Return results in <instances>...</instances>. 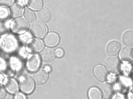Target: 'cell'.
Masks as SVG:
<instances>
[{
    "instance_id": "obj_28",
    "label": "cell",
    "mask_w": 133,
    "mask_h": 99,
    "mask_svg": "<svg viewBox=\"0 0 133 99\" xmlns=\"http://www.w3.org/2000/svg\"><path fill=\"white\" fill-rule=\"evenodd\" d=\"M8 93L4 85L0 84V99H5Z\"/></svg>"
},
{
    "instance_id": "obj_29",
    "label": "cell",
    "mask_w": 133,
    "mask_h": 99,
    "mask_svg": "<svg viewBox=\"0 0 133 99\" xmlns=\"http://www.w3.org/2000/svg\"><path fill=\"white\" fill-rule=\"evenodd\" d=\"M17 56L20 58H25L26 56L25 49L24 47H21L17 49Z\"/></svg>"
},
{
    "instance_id": "obj_27",
    "label": "cell",
    "mask_w": 133,
    "mask_h": 99,
    "mask_svg": "<svg viewBox=\"0 0 133 99\" xmlns=\"http://www.w3.org/2000/svg\"><path fill=\"white\" fill-rule=\"evenodd\" d=\"M12 53L4 51H2L0 52V57L5 62H8L11 56Z\"/></svg>"
},
{
    "instance_id": "obj_32",
    "label": "cell",
    "mask_w": 133,
    "mask_h": 99,
    "mask_svg": "<svg viewBox=\"0 0 133 99\" xmlns=\"http://www.w3.org/2000/svg\"><path fill=\"white\" fill-rule=\"evenodd\" d=\"M20 39L23 42L27 43L30 40L29 39L28 35L24 34L21 35L19 36Z\"/></svg>"
},
{
    "instance_id": "obj_34",
    "label": "cell",
    "mask_w": 133,
    "mask_h": 99,
    "mask_svg": "<svg viewBox=\"0 0 133 99\" xmlns=\"http://www.w3.org/2000/svg\"><path fill=\"white\" fill-rule=\"evenodd\" d=\"M5 77L4 75L0 72V84L3 85Z\"/></svg>"
},
{
    "instance_id": "obj_15",
    "label": "cell",
    "mask_w": 133,
    "mask_h": 99,
    "mask_svg": "<svg viewBox=\"0 0 133 99\" xmlns=\"http://www.w3.org/2000/svg\"><path fill=\"white\" fill-rule=\"evenodd\" d=\"M48 75L46 72L43 70H40L34 74V79L36 83L37 84H42L47 80Z\"/></svg>"
},
{
    "instance_id": "obj_33",
    "label": "cell",
    "mask_w": 133,
    "mask_h": 99,
    "mask_svg": "<svg viewBox=\"0 0 133 99\" xmlns=\"http://www.w3.org/2000/svg\"><path fill=\"white\" fill-rule=\"evenodd\" d=\"M55 53L57 57H60L63 55L64 52L62 49H58L56 50Z\"/></svg>"
},
{
    "instance_id": "obj_4",
    "label": "cell",
    "mask_w": 133,
    "mask_h": 99,
    "mask_svg": "<svg viewBox=\"0 0 133 99\" xmlns=\"http://www.w3.org/2000/svg\"><path fill=\"white\" fill-rule=\"evenodd\" d=\"M3 85L8 93L15 95L19 91L18 82L14 77H6Z\"/></svg>"
},
{
    "instance_id": "obj_14",
    "label": "cell",
    "mask_w": 133,
    "mask_h": 99,
    "mask_svg": "<svg viewBox=\"0 0 133 99\" xmlns=\"http://www.w3.org/2000/svg\"><path fill=\"white\" fill-rule=\"evenodd\" d=\"M121 48L120 43L116 41H113L110 43L107 47V51L110 55L115 56L119 53Z\"/></svg>"
},
{
    "instance_id": "obj_25",
    "label": "cell",
    "mask_w": 133,
    "mask_h": 99,
    "mask_svg": "<svg viewBox=\"0 0 133 99\" xmlns=\"http://www.w3.org/2000/svg\"><path fill=\"white\" fill-rule=\"evenodd\" d=\"M89 97L92 99H99L101 98V95L99 90L95 87L91 88L89 92Z\"/></svg>"
},
{
    "instance_id": "obj_37",
    "label": "cell",
    "mask_w": 133,
    "mask_h": 99,
    "mask_svg": "<svg viewBox=\"0 0 133 99\" xmlns=\"http://www.w3.org/2000/svg\"><path fill=\"white\" fill-rule=\"evenodd\" d=\"M45 70L48 71H49L50 70V68L48 66H46L45 67Z\"/></svg>"
},
{
    "instance_id": "obj_3",
    "label": "cell",
    "mask_w": 133,
    "mask_h": 99,
    "mask_svg": "<svg viewBox=\"0 0 133 99\" xmlns=\"http://www.w3.org/2000/svg\"><path fill=\"white\" fill-rule=\"evenodd\" d=\"M3 38L4 43V50L12 53L18 48V43L17 39L13 35H8Z\"/></svg>"
},
{
    "instance_id": "obj_35",
    "label": "cell",
    "mask_w": 133,
    "mask_h": 99,
    "mask_svg": "<svg viewBox=\"0 0 133 99\" xmlns=\"http://www.w3.org/2000/svg\"><path fill=\"white\" fill-rule=\"evenodd\" d=\"M14 95L8 93L5 99H14Z\"/></svg>"
},
{
    "instance_id": "obj_16",
    "label": "cell",
    "mask_w": 133,
    "mask_h": 99,
    "mask_svg": "<svg viewBox=\"0 0 133 99\" xmlns=\"http://www.w3.org/2000/svg\"><path fill=\"white\" fill-rule=\"evenodd\" d=\"M102 90L104 97L107 99L112 98L115 93L112 85L109 83H106L103 85Z\"/></svg>"
},
{
    "instance_id": "obj_23",
    "label": "cell",
    "mask_w": 133,
    "mask_h": 99,
    "mask_svg": "<svg viewBox=\"0 0 133 99\" xmlns=\"http://www.w3.org/2000/svg\"><path fill=\"white\" fill-rule=\"evenodd\" d=\"M27 3L29 7L35 10H39L42 6L41 0H27Z\"/></svg>"
},
{
    "instance_id": "obj_12",
    "label": "cell",
    "mask_w": 133,
    "mask_h": 99,
    "mask_svg": "<svg viewBox=\"0 0 133 99\" xmlns=\"http://www.w3.org/2000/svg\"><path fill=\"white\" fill-rule=\"evenodd\" d=\"M42 60L46 62H49L53 61L55 58V54L52 49L46 48L44 49L40 54Z\"/></svg>"
},
{
    "instance_id": "obj_1",
    "label": "cell",
    "mask_w": 133,
    "mask_h": 99,
    "mask_svg": "<svg viewBox=\"0 0 133 99\" xmlns=\"http://www.w3.org/2000/svg\"><path fill=\"white\" fill-rule=\"evenodd\" d=\"M29 26L28 21L24 18L21 17L14 19L12 22L11 28L14 33L22 34L27 30Z\"/></svg>"
},
{
    "instance_id": "obj_36",
    "label": "cell",
    "mask_w": 133,
    "mask_h": 99,
    "mask_svg": "<svg viewBox=\"0 0 133 99\" xmlns=\"http://www.w3.org/2000/svg\"><path fill=\"white\" fill-rule=\"evenodd\" d=\"M5 62H5L1 57H0V67H1Z\"/></svg>"
},
{
    "instance_id": "obj_24",
    "label": "cell",
    "mask_w": 133,
    "mask_h": 99,
    "mask_svg": "<svg viewBox=\"0 0 133 99\" xmlns=\"http://www.w3.org/2000/svg\"><path fill=\"white\" fill-rule=\"evenodd\" d=\"M10 16L9 9L6 7L0 6V20H8Z\"/></svg>"
},
{
    "instance_id": "obj_20",
    "label": "cell",
    "mask_w": 133,
    "mask_h": 99,
    "mask_svg": "<svg viewBox=\"0 0 133 99\" xmlns=\"http://www.w3.org/2000/svg\"><path fill=\"white\" fill-rule=\"evenodd\" d=\"M121 57L123 61H129L133 58V50L130 48L126 47L122 51L120 54Z\"/></svg>"
},
{
    "instance_id": "obj_30",
    "label": "cell",
    "mask_w": 133,
    "mask_h": 99,
    "mask_svg": "<svg viewBox=\"0 0 133 99\" xmlns=\"http://www.w3.org/2000/svg\"><path fill=\"white\" fill-rule=\"evenodd\" d=\"M14 1V0H0V5L7 7L12 5Z\"/></svg>"
},
{
    "instance_id": "obj_10",
    "label": "cell",
    "mask_w": 133,
    "mask_h": 99,
    "mask_svg": "<svg viewBox=\"0 0 133 99\" xmlns=\"http://www.w3.org/2000/svg\"><path fill=\"white\" fill-rule=\"evenodd\" d=\"M94 73L96 77L99 81L104 82L106 80L107 76V72L103 66H96L94 68Z\"/></svg>"
},
{
    "instance_id": "obj_19",
    "label": "cell",
    "mask_w": 133,
    "mask_h": 99,
    "mask_svg": "<svg viewBox=\"0 0 133 99\" xmlns=\"http://www.w3.org/2000/svg\"><path fill=\"white\" fill-rule=\"evenodd\" d=\"M27 67L23 63L15 68V72L14 77L17 80L21 77L27 76Z\"/></svg>"
},
{
    "instance_id": "obj_31",
    "label": "cell",
    "mask_w": 133,
    "mask_h": 99,
    "mask_svg": "<svg viewBox=\"0 0 133 99\" xmlns=\"http://www.w3.org/2000/svg\"><path fill=\"white\" fill-rule=\"evenodd\" d=\"M26 97L22 93L19 91L14 95V99H25Z\"/></svg>"
},
{
    "instance_id": "obj_5",
    "label": "cell",
    "mask_w": 133,
    "mask_h": 99,
    "mask_svg": "<svg viewBox=\"0 0 133 99\" xmlns=\"http://www.w3.org/2000/svg\"><path fill=\"white\" fill-rule=\"evenodd\" d=\"M32 31L34 35L39 38L44 37L46 34L47 29L44 24L42 22L36 21L32 24Z\"/></svg>"
},
{
    "instance_id": "obj_7",
    "label": "cell",
    "mask_w": 133,
    "mask_h": 99,
    "mask_svg": "<svg viewBox=\"0 0 133 99\" xmlns=\"http://www.w3.org/2000/svg\"><path fill=\"white\" fill-rule=\"evenodd\" d=\"M24 10L22 5L20 3L12 4L9 9L10 16L14 19L21 17L23 15Z\"/></svg>"
},
{
    "instance_id": "obj_6",
    "label": "cell",
    "mask_w": 133,
    "mask_h": 99,
    "mask_svg": "<svg viewBox=\"0 0 133 99\" xmlns=\"http://www.w3.org/2000/svg\"><path fill=\"white\" fill-rule=\"evenodd\" d=\"M44 47V44L41 40L38 39L30 40L27 43L26 48L28 52L36 53L41 51Z\"/></svg>"
},
{
    "instance_id": "obj_26",
    "label": "cell",
    "mask_w": 133,
    "mask_h": 99,
    "mask_svg": "<svg viewBox=\"0 0 133 99\" xmlns=\"http://www.w3.org/2000/svg\"><path fill=\"white\" fill-rule=\"evenodd\" d=\"M9 62L15 68L23 63L21 58L14 55H12Z\"/></svg>"
},
{
    "instance_id": "obj_2",
    "label": "cell",
    "mask_w": 133,
    "mask_h": 99,
    "mask_svg": "<svg viewBox=\"0 0 133 99\" xmlns=\"http://www.w3.org/2000/svg\"><path fill=\"white\" fill-rule=\"evenodd\" d=\"M18 80L19 89L23 92L29 94L33 91L35 85L30 77L26 76L20 78Z\"/></svg>"
},
{
    "instance_id": "obj_17",
    "label": "cell",
    "mask_w": 133,
    "mask_h": 99,
    "mask_svg": "<svg viewBox=\"0 0 133 99\" xmlns=\"http://www.w3.org/2000/svg\"><path fill=\"white\" fill-rule=\"evenodd\" d=\"M46 44L50 47H54L56 45L59 41V38L56 34L51 33L48 34L45 39Z\"/></svg>"
},
{
    "instance_id": "obj_13",
    "label": "cell",
    "mask_w": 133,
    "mask_h": 99,
    "mask_svg": "<svg viewBox=\"0 0 133 99\" xmlns=\"http://www.w3.org/2000/svg\"><path fill=\"white\" fill-rule=\"evenodd\" d=\"M12 21L10 20H0V36L3 37L8 35L11 28Z\"/></svg>"
},
{
    "instance_id": "obj_18",
    "label": "cell",
    "mask_w": 133,
    "mask_h": 99,
    "mask_svg": "<svg viewBox=\"0 0 133 99\" xmlns=\"http://www.w3.org/2000/svg\"><path fill=\"white\" fill-rule=\"evenodd\" d=\"M38 16L41 21L45 23H49L51 19L50 12L46 8H43L40 10L38 12Z\"/></svg>"
},
{
    "instance_id": "obj_21",
    "label": "cell",
    "mask_w": 133,
    "mask_h": 99,
    "mask_svg": "<svg viewBox=\"0 0 133 99\" xmlns=\"http://www.w3.org/2000/svg\"><path fill=\"white\" fill-rule=\"evenodd\" d=\"M23 15L24 18L30 22H33L36 18L35 12L30 9L27 8L24 10Z\"/></svg>"
},
{
    "instance_id": "obj_9",
    "label": "cell",
    "mask_w": 133,
    "mask_h": 99,
    "mask_svg": "<svg viewBox=\"0 0 133 99\" xmlns=\"http://www.w3.org/2000/svg\"><path fill=\"white\" fill-rule=\"evenodd\" d=\"M0 72L5 77H14L15 73V68L9 62H7L0 67Z\"/></svg>"
},
{
    "instance_id": "obj_38",
    "label": "cell",
    "mask_w": 133,
    "mask_h": 99,
    "mask_svg": "<svg viewBox=\"0 0 133 99\" xmlns=\"http://www.w3.org/2000/svg\"><path fill=\"white\" fill-rule=\"evenodd\" d=\"M1 51H2L1 50H0V52H1Z\"/></svg>"
},
{
    "instance_id": "obj_11",
    "label": "cell",
    "mask_w": 133,
    "mask_h": 99,
    "mask_svg": "<svg viewBox=\"0 0 133 99\" xmlns=\"http://www.w3.org/2000/svg\"><path fill=\"white\" fill-rule=\"evenodd\" d=\"M40 61L38 56L30 55L28 56L26 63L28 69L31 71H33L39 67Z\"/></svg>"
},
{
    "instance_id": "obj_8",
    "label": "cell",
    "mask_w": 133,
    "mask_h": 99,
    "mask_svg": "<svg viewBox=\"0 0 133 99\" xmlns=\"http://www.w3.org/2000/svg\"><path fill=\"white\" fill-rule=\"evenodd\" d=\"M107 66L108 70L114 74L118 73L121 70V63L117 59L115 58H109L107 62Z\"/></svg>"
},
{
    "instance_id": "obj_22",
    "label": "cell",
    "mask_w": 133,
    "mask_h": 99,
    "mask_svg": "<svg viewBox=\"0 0 133 99\" xmlns=\"http://www.w3.org/2000/svg\"><path fill=\"white\" fill-rule=\"evenodd\" d=\"M123 41L126 45L131 46L133 44V34L130 31H127L124 34L123 37Z\"/></svg>"
}]
</instances>
